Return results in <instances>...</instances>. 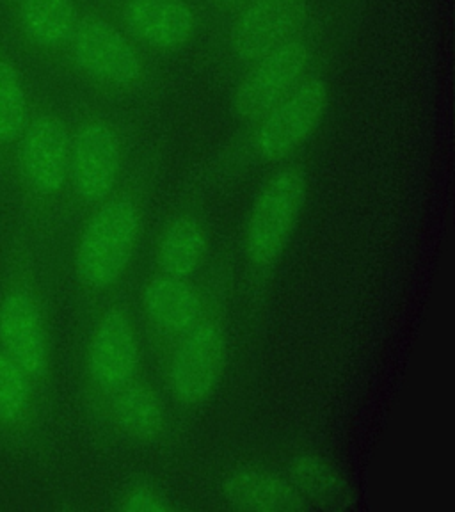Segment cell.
<instances>
[{
	"mask_svg": "<svg viewBox=\"0 0 455 512\" xmlns=\"http://www.w3.org/2000/svg\"><path fill=\"white\" fill-rule=\"evenodd\" d=\"M116 509L121 512H171L175 511L176 505L159 484L136 480L121 489Z\"/></svg>",
	"mask_w": 455,
	"mask_h": 512,
	"instance_id": "cell-21",
	"label": "cell"
},
{
	"mask_svg": "<svg viewBox=\"0 0 455 512\" xmlns=\"http://www.w3.org/2000/svg\"><path fill=\"white\" fill-rule=\"evenodd\" d=\"M38 383L24 368L0 351V425L22 424L31 413Z\"/></svg>",
	"mask_w": 455,
	"mask_h": 512,
	"instance_id": "cell-19",
	"label": "cell"
},
{
	"mask_svg": "<svg viewBox=\"0 0 455 512\" xmlns=\"http://www.w3.org/2000/svg\"><path fill=\"white\" fill-rule=\"evenodd\" d=\"M143 230V208L136 196L114 192L96 205L73 256L80 285L96 294L114 287L132 264Z\"/></svg>",
	"mask_w": 455,
	"mask_h": 512,
	"instance_id": "cell-1",
	"label": "cell"
},
{
	"mask_svg": "<svg viewBox=\"0 0 455 512\" xmlns=\"http://www.w3.org/2000/svg\"><path fill=\"white\" fill-rule=\"evenodd\" d=\"M105 422L123 440L152 445L169 429L168 409L159 392L141 377L98 402Z\"/></svg>",
	"mask_w": 455,
	"mask_h": 512,
	"instance_id": "cell-14",
	"label": "cell"
},
{
	"mask_svg": "<svg viewBox=\"0 0 455 512\" xmlns=\"http://www.w3.org/2000/svg\"><path fill=\"white\" fill-rule=\"evenodd\" d=\"M80 13L75 0H20L18 22L27 40L43 50H66Z\"/></svg>",
	"mask_w": 455,
	"mask_h": 512,
	"instance_id": "cell-17",
	"label": "cell"
},
{
	"mask_svg": "<svg viewBox=\"0 0 455 512\" xmlns=\"http://www.w3.org/2000/svg\"><path fill=\"white\" fill-rule=\"evenodd\" d=\"M310 20V0H249L230 27V52L242 66L301 38Z\"/></svg>",
	"mask_w": 455,
	"mask_h": 512,
	"instance_id": "cell-9",
	"label": "cell"
},
{
	"mask_svg": "<svg viewBox=\"0 0 455 512\" xmlns=\"http://www.w3.org/2000/svg\"><path fill=\"white\" fill-rule=\"evenodd\" d=\"M312 64V47L297 38L244 66L233 89L235 118L246 127L253 125L312 73Z\"/></svg>",
	"mask_w": 455,
	"mask_h": 512,
	"instance_id": "cell-7",
	"label": "cell"
},
{
	"mask_svg": "<svg viewBox=\"0 0 455 512\" xmlns=\"http://www.w3.org/2000/svg\"><path fill=\"white\" fill-rule=\"evenodd\" d=\"M123 169V137L114 121L91 116L82 121L70 141L68 187L73 196L96 207L116 192Z\"/></svg>",
	"mask_w": 455,
	"mask_h": 512,
	"instance_id": "cell-8",
	"label": "cell"
},
{
	"mask_svg": "<svg viewBox=\"0 0 455 512\" xmlns=\"http://www.w3.org/2000/svg\"><path fill=\"white\" fill-rule=\"evenodd\" d=\"M141 360L132 315L121 304L107 308L91 329L84 352V377L96 404L141 377Z\"/></svg>",
	"mask_w": 455,
	"mask_h": 512,
	"instance_id": "cell-6",
	"label": "cell"
},
{
	"mask_svg": "<svg viewBox=\"0 0 455 512\" xmlns=\"http://www.w3.org/2000/svg\"><path fill=\"white\" fill-rule=\"evenodd\" d=\"M27 121L24 84L11 64L0 61V144L16 143Z\"/></svg>",
	"mask_w": 455,
	"mask_h": 512,
	"instance_id": "cell-20",
	"label": "cell"
},
{
	"mask_svg": "<svg viewBox=\"0 0 455 512\" xmlns=\"http://www.w3.org/2000/svg\"><path fill=\"white\" fill-rule=\"evenodd\" d=\"M72 134L56 114L41 112L27 121L18 139L25 184L40 196H56L68 185Z\"/></svg>",
	"mask_w": 455,
	"mask_h": 512,
	"instance_id": "cell-10",
	"label": "cell"
},
{
	"mask_svg": "<svg viewBox=\"0 0 455 512\" xmlns=\"http://www.w3.org/2000/svg\"><path fill=\"white\" fill-rule=\"evenodd\" d=\"M116 16L137 47L171 54L189 47L198 32V18L185 0H120Z\"/></svg>",
	"mask_w": 455,
	"mask_h": 512,
	"instance_id": "cell-12",
	"label": "cell"
},
{
	"mask_svg": "<svg viewBox=\"0 0 455 512\" xmlns=\"http://www.w3.org/2000/svg\"><path fill=\"white\" fill-rule=\"evenodd\" d=\"M216 4H219V6H224V8H237L239 9L240 6H244L246 2H249V0H214Z\"/></svg>",
	"mask_w": 455,
	"mask_h": 512,
	"instance_id": "cell-22",
	"label": "cell"
},
{
	"mask_svg": "<svg viewBox=\"0 0 455 512\" xmlns=\"http://www.w3.org/2000/svg\"><path fill=\"white\" fill-rule=\"evenodd\" d=\"M0 351L40 384L50 367V338L40 301L25 287L11 288L0 301Z\"/></svg>",
	"mask_w": 455,
	"mask_h": 512,
	"instance_id": "cell-11",
	"label": "cell"
},
{
	"mask_svg": "<svg viewBox=\"0 0 455 512\" xmlns=\"http://www.w3.org/2000/svg\"><path fill=\"white\" fill-rule=\"evenodd\" d=\"M331 105L328 82L310 73L280 104L248 127L246 148L258 162L274 164L299 152L322 127Z\"/></svg>",
	"mask_w": 455,
	"mask_h": 512,
	"instance_id": "cell-4",
	"label": "cell"
},
{
	"mask_svg": "<svg viewBox=\"0 0 455 512\" xmlns=\"http://www.w3.org/2000/svg\"><path fill=\"white\" fill-rule=\"evenodd\" d=\"M144 322L166 349L178 336L203 319L212 304L191 278L155 272L141 292Z\"/></svg>",
	"mask_w": 455,
	"mask_h": 512,
	"instance_id": "cell-13",
	"label": "cell"
},
{
	"mask_svg": "<svg viewBox=\"0 0 455 512\" xmlns=\"http://www.w3.org/2000/svg\"><path fill=\"white\" fill-rule=\"evenodd\" d=\"M308 200V178L287 166L267 178L249 208L244 255L255 271H267L285 255Z\"/></svg>",
	"mask_w": 455,
	"mask_h": 512,
	"instance_id": "cell-2",
	"label": "cell"
},
{
	"mask_svg": "<svg viewBox=\"0 0 455 512\" xmlns=\"http://www.w3.org/2000/svg\"><path fill=\"white\" fill-rule=\"evenodd\" d=\"M210 237L205 223L191 212L169 217L155 240L157 272L192 278L207 260Z\"/></svg>",
	"mask_w": 455,
	"mask_h": 512,
	"instance_id": "cell-16",
	"label": "cell"
},
{
	"mask_svg": "<svg viewBox=\"0 0 455 512\" xmlns=\"http://www.w3.org/2000/svg\"><path fill=\"white\" fill-rule=\"evenodd\" d=\"M66 52L80 75L100 88L132 93L143 88L148 77L139 47L104 16L80 15Z\"/></svg>",
	"mask_w": 455,
	"mask_h": 512,
	"instance_id": "cell-5",
	"label": "cell"
},
{
	"mask_svg": "<svg viewBox=\"0 0 455 512\" xmlns=\"http://www.w3.org/2000/svg\"><path fill=\"white\" fill-rule=\"evenodd\" d=\"M164 351L166 384L176 404L185 409L207 404L216 395L228 361V335L221 315L212 308Z\"/></svg>",
	"mask_w": 455,
	"mask_h": 512,
	"instance_id": "cell-3",
	"label": "cell"
},
{
	"mask_svg": "<svg viewBox=\"0 0 455 512\" xmlns=\"http://www.w3.org/2000/svg\"><path fill=\"white\" fill-rule=\"evenodd\" d=\"M287 477L304 500L342 504L351 496L349 482L331 459L312 450H301L290 457Z\"/></svg>",
	"mask_w": 455,
	"mask_h": 512,
	"instance_id": "cell-18",
	"label": "cell"
},
{
	"mask_svg": "<svg viewBox=\"0 0 455 512\" xmlns=\"http://www.w3.org/2000/svg\"><path fill=\"white\" fill-rule=\"evenodd\" d=\"M219 489L224 504L237 511L296 512L306 507L287 475L262 466L235 468L224 475Z\"/></svg>",
	"mask_w": 455,
	"mask_h": 512,
	"instance_id": "cell-15",
	"label": "cell"
}]
</instances>
